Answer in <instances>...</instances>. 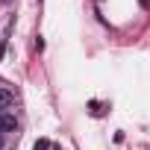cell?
<instances>
[{
  "mask_svg": "<svg viewBox=\"0 0 150 150\" xmlns=\"http://www.w3.org/2000/svg\"><path fill=\"white\" fill-rule=\"evenodd\" d=\"M18 129V118H15V112L9 109V112H3L0 115V132L3 135H9V132H15Z\"/></svg>",
  "mask_w": 150,
  "mask_h": 150,
  "instance_id": "cell-1",
  "label": "cell"
},
{
  "mask_svg": "<svg viewBox=\"0 0 150 150\" xmlns=\"http://www.w3.org/2000/svg\"><path fill=\"white\" fill-rule=\"evenodd\" d=\"M12 103H15L12 88H3V86H0V115H3V112H9V109H12Z\"/></svg>",
  "mask_w": 150,
  "mask_h": 150,
  "instance_id": "cell-2",
  "label": "cell"
},
{
  "mask_svg": "<svg viewBox=\"0 0 150 150\" xmlns=\"http://www.w3.org/2000/svg\"><path fill=\"white\" fill-rule=\"evenodd\" d=\"M50 147H53V144H50L47 138H38V141H35V150H50Z\"/></svg>",
  "mask_w": 150,
  "mask_h": 150,
  "instance_id": "cell-3",
  "label": "cell"
},
{
  "mask_svg": "<svg viewBox=\"0 0 150 150\" xmlns=\"http://www.w3.org/2000/svg\"><path fill=\"white\" fill-rule=\"evenodd\" d=\"M91 115H94V118H100V115H103V109H100V103H91Z\"/></svg>",
  "mask_w": 150,
  "mask_h": 150,
  "instance_id": "cell-4",
  "label": "cell"
},
{
  "mask_svg": "<svg viewBox=\"0 0 150 150\" xmlns=\"http://www.w3.org/2000/svg\"><path fill=\"white\" fill-rule=\"evenodd\" d=\"M3 53H6V41H0V59H3Z\"/></svg>",
  "mask_w": 150,
  "mask_h": 150,
  "instance_id": "cell-5",
  "label": "cell"
},
{
  "mask_svg": "<svg viewBox=\"0 0 150 150\" xmlns=\"http://www.w3.org/2000/svg\"><path fill=\"white\" fill-rule=\"evenodd\" d=\"M0 147H3V132H0Z\"/></svg>",
  "mask_w": 150,
  "mask_h": 150,
  "instance_id": "cell-6",
  "label": "cell"
},
{
  "mask_svg": "<svg viewBox=\"0 0 150 150\" xmlns=\"http://www.w3.org/2000/svg\"><path fill=\"white\" fill-rule=\"evenodd\" d=\"M50 150H59V147H50Z\"/></svg>",
  "mask_w": 150,
  "mask_h": 150,
  "instance_id": "cell-7",
  "label": "cell"
}]
</instances>
